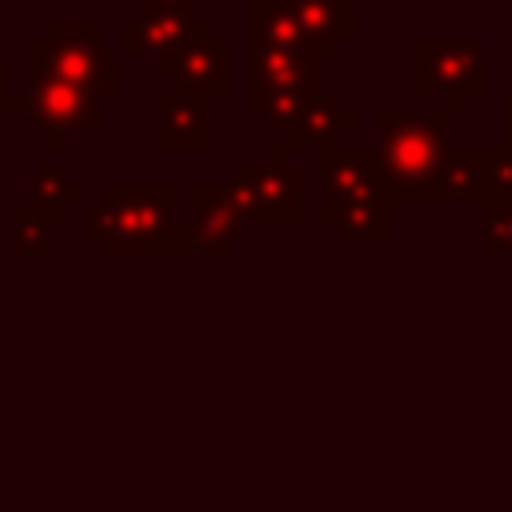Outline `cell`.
<instances>
[{
	"label": "cell",
	"instance_id": "obj_17",
	"mask_svg": "<svg viewBox=\"0 0 512 512\" xmlns=\"http://www.w3.org/2000/svg\"><path fill=\"white\" fill-rule=\"evenodd\" d=\"M356 124H360L356 108H348L336 92L316 88V92L308 96L304 116L296 120V128H292V132H284V148H316V144L324 148V144L344 140Z\"/></svg>",
	"mask_w": 512,
	"mask_h": 512
},
{
	"label": "cell",
	"instance_id": "obj_3",
	"mask_svg": "<svg viewBox=\"0 0 512 512\" xmlns=\"http://www.w3.org/2000/svg\"><path fill=\"white\" fill-rule=\"evenodd\" d=\"M28 80H68L116 96L124 88V56H104L100 20H48L44 36L28 40Z\"/></svg>",
	"mask_w": 512,
	"mask_h": 512
},
{
	"label": "cell",
	"instance_id": "obj_25",
	"mask_svg": "<svg viewBox=\"0 0 512 512\" xmlns=\"http://www.w3.org/2000/svg\"><path fill=\"white\" fill-rule=\"evenodd\" d=\"M52 4H84V0H52Z\"/></svg>",
	"mask_w": 512,
	"mask_h": 512
},
{
	"label": "cell",
	"instance_id": "obj_26",
	"mask_svg": "<svg viewBox=\"0 0 512 512\" xmlns=\"http://www.w3.org/2000/svg\"><path fill=\"white\" fill-rule=\"evenodd\" d=\"M504 4H512V0H504Z\"/></svg>",
	"mask_w": 512,
	"mask_h": 512
},
{
	"label": "cell",
	"instance_id": "obj_5",
	"mask_svg": "<svg viewBox=\"0 0 512 512\" xmlns=\"http://www.w3.org/2000/svg\"><path fill=\"white\" fill-rule=\"evenodd\" d=\"M224 184L240 200L248 220H288L304 216V168L288 160V148H268L260 164H232Z\"/></svg>",
	"mask_w": 512,
	"mask_h": 512
},
{
	"label": "cell",
	"instance_id": "obj_18",
	"mask_svg": "<svg viewBox=\"0 0 512 512\" xmlns=\"http://www.w3.org/2000/svg\"><path fill=\"white\" fill-rule=\"evenodd\" d=\"M28 200L56 224V220L68 216V208L84 204L88 196H84V188H80L60 164H44V168H36V172L28 176Z\"/></svg>",
	"mask_w": 512,
	"mask_h": 512
},
{
	"label": "cell",
	"instance_id": "obj_22",
	"mask_svg": "<svg viewBox=\"0 0 512 512\" xmlns=\"http://www.w3.org/2000/svg\"><path fill=\"white\" fill-rule=\"evenodd\" d=\"M8 80H12V64L0 56V112H24L28 92H8Z\"/></svg>",
	"mask_w": 512,
	"mask_h": 512
},
{
	"label": "cell",
	"instance_id": "obj_21",
	"mask_svg": "<svg viewBox=\"0 0 512 512\" xmlns=\"http://www.w3.org/2000/svg\"><path fill=\"white\" fill-rule=\"evenodd\" d=\"M308 96L312 92H276V96H268L256 112L272 124V128H280V132H292L296 128V120L304 116V104H308Z\"/></svg>",
	"mask_w": 512,
	"mask_h": 512
},
{
	"label": "cell",
	"instance_id": "obj_11",
	"mask_svg": "<svg viewBox=\"0 0 512 512\" xmlns=\"http://www.w3.org/2000/svg\"><path fill=\"white\" fill-rule=\"evenodd\" d=\"M212 36V20L196 16V12H136L132 20L120 24V56H164V52H180L196 40Z\"/></svg>",
	"mask_w": 512,
	"mask_h": 512
},
{
	"label": "cell",
	"instance_id": "obj_15",
	"mask_svg": "<svg viewBox=\"0 0 512 512\" xmlns=\"http://www.w3.org/2000/svg\"><path fill=\"white\" fill-rule=\"evenodd\" d=\"M244 48H300V52L324 56L320 40L308 36V28L284 4H272V0H248V8H244Z\"/></svg>",
	"mask_w": 512,
	"mask_h": 512
},
{
	"label": "cell",
	"instance_id": "obj_13",
	"mask_svg": "<svg viewBox=\"0 0 512 512\" xmlns=\"http://www.w3.org/2000/svg\"><path fill=\"white\" fill-rule=\"evenodd\" d=\"M320 184H324V200H356V196L384 192L380 172H376V148L340 144V140L336 144H324Z\"/></svg>",
	"mask_w": 512,
	"mask_h": 512
},
{
	"label": "cell",
	"instance_id": "obj_14",
	"mask_svg": "<svg viewBox=\"0 0 512 512\" xmlns=\"http://www.w3.org/2000/svg\"><path fill=\"white\" fill-rule=\"evenodd\" d=\"M320 216L336 224L348 240H392L396 236V200L388 192L356 196V200H320Z\"/></svg>",
	"mask_w": 512,
	"mask_h": 512
},
{
	"label": "cell",
	"instance_id": "obj_12",
	"mask_svg": "<svg viewBox=\"0 0 512 512\" xmlns=\"http://www.w3.org/2000/svg\"><path fill=\"white\" fill-rule=\"evenodd\" d=\"M160 128L156 144L168 152H208L212 148V96L208 92H188V88H168L156 96Z\"/></svg>",
	"mask_w": 512,
	"mask_h": 512
},
{
	"label": "cell",
	"instance_id": "obj_16",
	"mask_svg": "<svg viewBox=\"0 0 512 512\" xmlns=\"http://www.w3.org/2000/svg\"><path fill=\"white\" fill-rule=\"evenodd\" d=\"M272 4H284L308 28V36L320 40L328 60L340 56L344 40L360 36V8H356V0H272Z\"/></svg>",
	"mask_w": 512,
	"mask_h": 512
},
{
	"label": "cell",
	"instance_id": "obj_10",
	"mask_svg": "<svg viewBox=\"0 0 512 512\" xmlns=\"http://www.w3.org/2000/svg\"><path fill=\"white\" fill-rule=\"evenodd\" d=\"M192 240L196 252L224 260L232 252V244L248 232V216L240 208V200L232 196L228 184H196L192 188Z\"/></svg>",
	"mask_w": 512,
	"mask_h": 512
},
{
	"label": "cell",
	"instance_id": "obj_7",
	"mask_svg": "<svg viewBox=\"0 0 512 512\" xmlns=\"http://www.w3.org/2000/svg\"><path fill=\"white\" fill-rule=\"evenodd\" d=\"M440 184L448 200L468 204H504L512 200V148H476V144H448Z\"/></svg>",
	"mask_w": 512,
	"mask_h": 512
},
{
	"label": "cell",
	"instance_id": "obj_1",
	"mask_svg": "<svg viewBox=\"0 0 512 512\" xmlns=\"http://www.w3.org/2000/svg\"><path fill=\"white\" fill-rule=\"evenodd\" d=\"M80 236L108 260H180L196 252L192 224L176 216L172 184H104L80 204Z\"/></svg>",
	"mask_w": 512,
	"mask_h": 512
},
{
	"label": "cell",
	"instance_id": "obj_23",
	"mask_svg": "<svg viewBox=\"0 0 512 512\" xmlns=\"http://www.w3.org/2000/svg\"><path fill=\"white\" fill-rule=\"evenodd\" d=\"M136 8L148 12V16H160V12H196L192 0H136Z\"/></svg>",
	"mask_w": 512,
	"mask_h": 512
},
{
	"label": "cell",
	"instance_id": "obj_6",
	"mask_svg": "<svg viewBox=\"0 0 512 512\" xmlns=\"http://www.w3.org/2000/svg\"><path fill=\"white\" fill-rule=\"evenodd\" d=\"M28 120L44 136L48 148H64L68 132H100L104 128V92L68 80H44L28 88Z\"/></svg>",
	"mask_w": 512,
	"mask_h": 512
},
{
	"label": "cell",
	"instance_id": "obj_2",
	"mask_svg": "<svg viewBox=\"0 0 512 512\" xmlns=\"http://www.w3.org/2000/svg\"><path fill=\"white\" fill-rule=\"evenodd\" d=\"M376 172L396 204H448L440 168L448 156V112L376 108Z\"/></svg>",
	"mask_w": 512,
	"mask_h": 512
},
{
	"label": "cell",
	"instance_id": "obj_9",
	"mask_svg": "<svg viewBox=\"0 0 512 512\" xmlns=\"http://www.w3.org/2000/svg\"><path fill=\"white\" fill-rule=\"evenodd\" d=\"M156 72L172 84V88H188V92H208V96H224L232 88V48L228 40H220L216 32L180 48V52H164L156 56Z\"/></svg>",
	"mask_w": 512,
	"mask_h": 512
},
{
	"label": "cell",
	"instance_id": "obj_24",
	"mask_svg": "<svg viewBox=\"0 0 512 512\" xmlns=\"http://www.w3.org/2000/svg\"><path fill=\"white\" fill-rule=\"evenodd\" d=\"M500 144L512 148V92L500 96Z\"/></svg>",
	"mask_w": 512,
	"mask_h": 512
},
{
	"label": "cell",
	"instance_id": "obj_8",
	"mask_svg": "<svg viewBox=\"0 0 512 512\" xmlns=\"http://www.w3.org/2000/svg\"><path fill=\"white\" fill-rule=\"evenodd\" d=\"M324 88V56L300 48H248L244 108L256 112L276 92H316Z\"/></svg>",
	"mask_w": 512,
	"mask_h": 512
},
{
	"label": "cell",
	"instance_id": "obj_4",
	"mask_svg": "<svg viewBox=\"0 0 512 512\" xmlns=\"http://www.w3.org/2000/svg\"><path fill=\"white\" fill-rule=\"evenodd\" d=\"M408 88L420 96H448V112H464L488 88V56L472 36H412Z\"/></svg>",
	"mask_w": 512,
	"mask_h": 512
},
{
	"label": "cell",
	"instance_id": "obj_19",
	"mask_svg": "<svg viewBox=\"0 0 512 512\" xmlns=\"http://www.w3.org/2000/svg\"><path fill=\"white\" fill-rule=\"evenodd\" d=\"M12 216V256L20 260H40L52 248V220L32 204V200H16L8 208Z\"/></svg>",
	"mask_w": 512,
	"mask_h": 512
},
{
	"label": "cell",
	"instance_id": "obj_20",
	"mask_svg": "<svg viewBox=\"0 0 512 512\" xmlns=\"http://www.w3.org/2000/svg\"><path fill=\"white\" fill-rule=\"evenodd\" d=\"M480 244H484V256H488V260L512 256V200H504V204H488V208H484Z\"/></svg>",
	"mask_w": 512,
	"mask_h": 512
}]
</instances>
